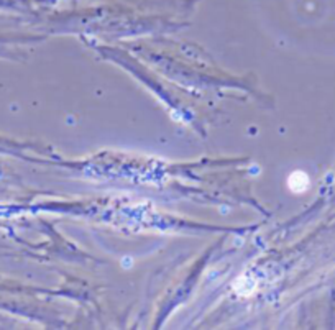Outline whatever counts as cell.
<instances>
[{"label":"cell","mask_w":335,"mask_h":330,"mask_svg":"<svg viewBox=\"0 0 335 330\" xmlns=\"http://www.w3.org/2000/svg\"><path fill=\"white\" fill-rule=\"evenodd\" d=\"M309 186V179L304 172H292L290 178V188L296 192H302V190Z\"/></svg>","instance_id":"obj_1"}]
</instances>
